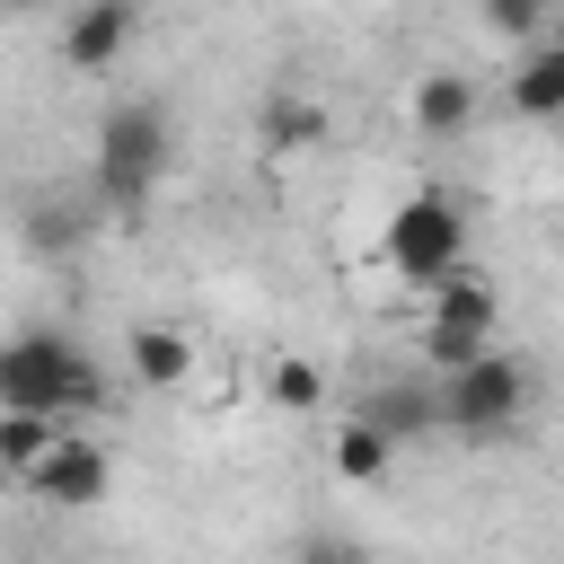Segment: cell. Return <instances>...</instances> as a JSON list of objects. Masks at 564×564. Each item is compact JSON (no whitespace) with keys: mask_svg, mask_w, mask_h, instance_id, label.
Returning <instances> with one entry per match:
<instances>
[{"mask_svg":"<svg viewBox=\"0 0 564 564\" xmlns=\"http://www.w3.org/2000/svg\"><path fill=\"white\" fill-rule=\"evenodd\" d=\"M546 9L538 0H485V35H511V44H546Z\"/></svg>","mask_w":564,"mask_h":564,"instance_id":"obj_17","label":"cell"},{"mask_svg":"<svg viewBox=\"0 0 564 564\" xmlns=\"http://www.w3.org/2000/svg\"><path fill=\"white\" fill-rule=\"evenodd\" d=\"M502 106L520 123H564V18L546 26V44H529V62L502 79Z\"/></svg>","mask_w":564,"mask_h":564,"instance_id":"obj_9","label":"cell"},{"mask_svg":"<svg viewBox=\"0 0 564 564\" xmlns=\"http://www.w3.org/2000/svg\"><path fill=\"white\" fill-rule=\"evenodd\" d=\"M432 388H441V432H449V441H502V432H520L529 405H538V370H529L520 352H502V344H494L485 361L432 379Z\"/></svg>","mask_w":564,"mask_h":564,"instance_id":"obj_5","label":"cell"},{"mask_svg":"<svg viewBox=\"0 0 564 564\" xmlns=\"http://www.w3.org/2000/svg\"><path fill=\"white\" fill-rule=\"evenodd\" d=\"M264 388H273V405H291V414H308V405L326 397V370H317V361H300V352H282V361L264 370Z\"/></svg>","mask_w":564,"mask_h":564,"instance_id":"obj_16","label":"cell"},{"mask_svg":"<svg viewBox=\"0 0 564 564\" xmlns=\"http://www.w3.org/2000/svg\"><path fill=\"white\" fill-rule=\"evenodd\" d=\"M62 441V423H44V414H0V476H35V458Z\"/></svg>","mask_w":564,"mask_h":564,"instance_id":"obj_14","label":"cell"},{"mask_svg":"<svg viewBox=\"0 0 564 564\" xmlns=\"http://www.w3.org/2000/svg\"><path fill=\"white\" fill-rule=\"evenodd\" d=\"M167 159H176V123L159 97H115L97 115V203L106 212H150Z\"/></svg>","mask_w":564,"mask_h":564,"instance_id":"obj_2","label":"cell"},{"mask_svg":"<svg viewBox=\"0 0 564 564\" xmlns=\"http://www.w3.org/2000/svg\"><path fill=\"white\" fill-rule=\"evenodd\" d=\"M132 370H141V388H185L194 379V335L185 326H132Z\"/></svg>","mask_w":564,"mask_h":564,"instance_id":"obj_12","label":"cell"},{"mask_svg":"<svg viewBox=\"0 0 564 564\" xmlns=\"http://www.w3.org/2000/svg\"><path fill=\"white\" fill-rule=\"evenodd\" d=\"M132 44H141V9L132 0H79L62 18V62L70 70H115Z\"/></svg>","mask_w":564,"mask_h":564,"instance_id":"obj_8","label":"cell"},{"mask_svg":"<svg viewBox=\"0 0 564 564\" xmlns=\"http://www.w3.org/2000/svg\"><path fill=\"white\" fill-rule=\"evenodd\" d=\"M405 115H414V132H423V141H458V132L485 115V88H476L467 70H423V79H414V97H405Z\"/></svg>","mask_w":564,"mask_h":564,"instance_id":"obj_10","label":"cell"},{"mask_svg":"<svg viewBox=\"0 0 564 564\" xmlns=\"http://www.w3.org/2000/svg\"><path fill=\"white\" fill-rule=\"evenodd\" d=\"M291 564H370V546H361V538H344V529H300Z\"/></svg>","mask_w":564,"mask_h":564,"instance_id":"obj_18","label":"cell"},{"mask_svg":"<svg viewBox=\"0 0 564 564\" xmlns=\"http://www.w3.org/2000/svg\"><path fill=\"white\" fill-rule=\"evenodd\" d=\"M97 405H106V370L70 335L26 326L0 344V414H44V423L79 432V414H97Z\"/></svg>","mask_w":564,"mask_h":564,"instance_id":"obj_1","label":"cell"},{"mask_svg":"<svg viewBox=\"0 0 564 564\" xmlns=\"http://www.w3.org/2000/svg\"><path fill=\"white\" fill-rule=\"evenodd\" d=\"M352 423H370L388 449H414V441L441 432V388H432L423 370H388V379H370V388L352 397Z\"/></svg>","mask_w":564,"mask_h":564,"instance_id":"obj_6","label":"cell"},{"mask_svg":"<svg viewBox=\"0 0 564 564\" xmlns=\"http://www.w3.org/2000/svg\"><path fill=\"white\" fill-rule=\"evenodd\" d=\"M379 264H388L397 282H414V291L467 273V203H458L449 185H414V194L388 212V229H379Z\"/></svg>","mask_w":564,"mask_h":564,"instance_id":"obj_3","label":"cell"},{"mask_svg":"<svg viewBox=\"0 0 564 564\" xmlns=\"http://www.w3.org/2000/svg\"><path fill=\"white\" fill-rule=\"evenodd\" d=\"M26 247L35 256H79V238H88V212H70V203H26Z\"/></svg>","mask_w":564,"mask_h":564,"instance_id":"obj_15","label":"cell"},{"mask_svg":"<svg viewBox=\"0 0 564 564\" xmlns=\"http://www.w3.org/2000/svg\"><path fill=\"white\" fill-rule=\"evenodd\" d=\"M502 344V291L494 273H449L423 291V326H414V352H423V379H449L467 361H485Z\"/></svg>","mask_w":564,"mask_h":564,"instance_id":"obj_4","label":"cell"},{"mask_svg":"<svg viewBox=\"0 0 564 564\" xmlns=\"http://www.w3.org/2000/svg\"><path fill=\"white\" fill-rule=\"evenodd\" d=\"M326 458H335V476H344V485H379V476L397 467V449H388V441H379L370 423H352V414L335 423V441H326Z\"/></svg>","mask_w":564,"mask_h":564,"instance_id":"obj_13","label":"cell"},{"mask_svg":"<svg viewBox=\"0 0 564 564\" xmlns=\"http://www.w3.org/2000/svg\"><path fill=\"white\" fill-rule=\"evenodd\" d=\"M106 485H115V458H106V441H88V432H62V441L35 458V476H26V494L53 502V511H88V502H106Z\"/></svg>","mask_w":564,"mask_h":564,"instance_id":"obj_7","label":"cell"},{"mask_svg":"<svg viewBox=\"0 0 564 564\" xmlns=\"http://www.w3.org/2000/svg\"><path fill=\"white\" fill-rule=\"evenodd\" d=\"M256 141H264L273 159L317 150V141H326V106H317L308 88H264V106H256Z\"/></svg>","mask_w":564,"mask_h":564,"instance_id":"obj_11","label":"cell"}]
</instances>
